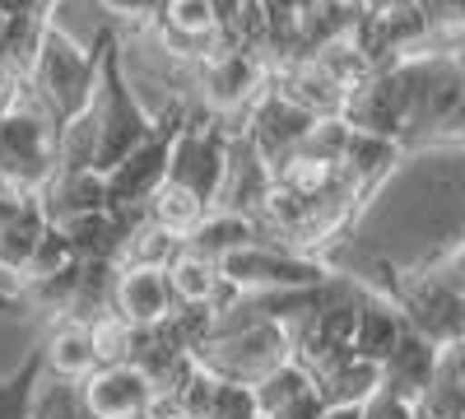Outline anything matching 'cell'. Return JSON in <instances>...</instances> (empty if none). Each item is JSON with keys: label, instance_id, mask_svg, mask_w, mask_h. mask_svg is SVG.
<instances>
[{"label": "cell", "instance_id": "4", "mask_svg": "<svg viewBox=\"0 0 465 419\" xmlns=\"http://www.w3.org/2000/svg\"><path fill=\"white\" fill-rule=\"evenodd\" d=\"M219 275L232 284V294H275V289H312L331 275V265L317 256H302L275 243H252L219 261Z\"/></svg>", "mask_w": 465, "mask_h": 419}, {"label": "cell", "instance_id": "30", "mask_svg": "<svg viewBox=\"0 0 465 419\" xmlns=\"http://www.w3.org/2000/svg\"><path fill=\"white\" fill-rule=\"evenodd\" d=\"M414 419H423V414H414Z\"/></svg>", "mask_w": 465, "mask_h": 419}, {"label": "cell", "instance_id": "31", "mask_svg": "<svg viewBox=\"0 0 465 419\" xmlns=\"http://www.w3.org/2000/svg\"><path fill=\"white\" fill-rule=\"evenodd\" d=\"M256 419H261V414H256Z\"/></svg>", "mask_w": 465, "mask_h": 419}, {"label": "cell", "instance_id": "1", "mask_svg": "<svg viewBox=\"0 0 465 419\" xmlns=\"http://www.w3.org/2000/svg\"><path fill=\"white\" fill-rule=\"evenodd\" d=\"M98 47H103L98 37H94V47L74 43L56 19H47L43 33H37L28 70H24V85H28V98L37 103V112L47 117L52 131L70 126L94 103V89H98Z\"/></svg>", "mask_w": 465, "mask_h": 419}, {"label": "cell", "instance_id": "29", "mask_svg": "<svg viewBox=\"0 0 465 419\" xmlns=\"http://www.w3.org/2000/svg\"><path fill=\"white\" fill-rule=\"evenodd\" d=\"M317 419H359V405H322Z\"/></svg>", "mask_w": 465, "mask_h": 419}, {"label": "cell", "instance_id": "9", "mask_svg": "<svg viewBox=\"0 0 465 419\" xmlns=\"http://www.w3.org/2000/svg\"><path fill=\"white\" fill-rule=\"evenodd\" d=\"M433 368H438V345L405 326L401 340L391 345V354L377 364V387L401 396V401H410V405H419V396H423V387H429Z\"/></svg>", "mask_w": 465, "mask_h": 419}, {"label": "cell", "instance_id": "21", "mask_svg": "<svg viewBox=\"0 0 465 419\" xmlns=\"http://www.w3.org/2000/svg\"><path fill=\"white\" fill-rule=\"evenodd\" d=\"M37 383H43V359H37V350H28V359L10 377H0V419H24Z\"/></svg>", "mask_w": 465, "mask_h": 419}, {"label": "cell", "instance_id": "28", "mask_svg": "<svg viewBox=\"0 0 465 419\" xmlns=\"http://www.w3.org/2000/svg\"><path fill=\"white\" fill-rule=\"evenodd\" d=\"M28 196H33V192H24V186H15L10 177H0V224H5V219H10V214H15V210H19L24 201H28Z\"/></svg>", "mask_w": 465, "mask_h": 419}, {"label": "cell", "instance_id": "7", "mask_svg": "<svg viewBox=\"0 0 465 419\" xmlns=\"http://www.w3.org/2000/svg\"><path fill=\"white\" fill-rule=\"evenodd\" d=\"M270 192H275V173H270V164L252 149L247 135L232 131L228 135V159H223V182H219L214 210L256 219V210L270 201Z\"/></svg>", "mask_w": 465, "mask_h": 419}, {"label": "cell", "instance_id": "8", "mask_svg": "<svg viewBox=\"0 0 465 419\" xmlns=\"http://www.w3.org/2000/svg\"><path fill=\"white\" fill-rule=\"evenodd\" d=\"M163 284H168V298L173 308H201V313H219L223 303H232V284L219 275V265L196 256V252H177L168 265H163Z\"/></svg>", "mask_w": 465, "mask_h": 419}, {"label": "cell", "instance_id": "10", "mask_svg": "<svg viewBox=\"0 0 465 419\" xmlns=\"http://www.w3.org/2000/svg\"><path fill=\"white\" fill-rule=\"evenodd\" d=\"M168 313H173V298H168L163 271H116V284H112L116 322L144 331V326H159Z\"/></svg>", "mask_w": 465, "mask_h": 419}, {"label": "cell", "instance_id": "14", "mask_svg": "<svg viewBox=\"0 0 465 419\" xmlns=\"http://www.w3.org/2000/svg\"><path fill=\"white\" fill-rule=\"evenodd\" d=\"M252 243H261V228H256V219H247V214H223V210H210L196 228L186 234V252H196V256H205V261H223V256H232V252H242V247H252Z\"/></svg>", "mask_w": 465, "mask_h": 419}, {"label": "cell", "instance_id": "13", "mask_svg": "<svg viewBox=\"0 0 465 419\" xmlns=\"http://www.w3.org/2000/svg\"><path fill=\"white\" fill-rule=\"evenodd\" d=\"M43 359V377H61V383H80L98 368V350H94V331L80 322H56L47 331V340L37 345Z\"/></svg>", "mask_w": 465, "mask_h": 419}, {"label": "cell", "instance_id": "15", "mask_svg": "<svg viewBox=\"0 0 465 419\" xmlns=\"http://www.w3.org/2000/svg\"><path fill=\"white\" fill-rule=\"evenodd\" d=\"M460 359H465V340L438 350V368H433L429 387H423V396L414 405L423 419H465V368H460Z\"/></svg>", "mask_w": 465, "mask_h": 419}, {"label": "cell", "instance_id": "16", "mask_svg": "<svg viewBox=\"0 0 465 419\" xmlns=\"http://www.w3.org/2000/svg\"><path fill=\"white\" fill-rule=\"evenodd\" d=\"M43 234H47V214H43L37 192H33L5 224H0V275L24 280V271H28L37 243H43Z\"/></svg>", "mask_w": 465, "mask_h": 419}, {"label": "cell", "instance_id": "19", "mask_svg": "<svg viewBox=\"0 0 465 419\" xmlns=\"http://www.w3.org/2000/svg\"><path fill=\"white\" fill-rule=\"evenodd\" d=\"M205 214H210V210H205L201 201H191L186 192H177V186H168V182L153 186V196L140 205V219L153 224V228H163V234H173L177 243H186V234H191V228H196Z\"/></svg>", "mask_w": 465, "mask_h": 419}, {"label": "cell", "instance_id": "26", "mask_svg": "<svg viewBox=\"0 0 465 419\" xmlns=\"http://www.w3.org/2000/svg\"><path fill=\"white\" fill-rule=\"evenodd\" d=\"M419 410L410 405V401H401V396H391V392H372L363 405H359V419H414Z\"/></svg>", "mask_w": 465, "mask_h": 419}, {"label": "cell", "instance_id": "3", "mask_svg": "<svg viewBox=\"0 0 465 419\" xmlns=\"http://www.w3.org/2000/svg\"><path fill=\"white\" fill-rule=\"evenodd\" d=\"M52 159H56V131L24 89V98H15L0 112V177H10L24 192H37L52 177Z\"/></svg>", "mask_w": 465, "mask_h": 419}, {"label": "cell", "instance_id": "27", "mask_svg": "<svg viewBox=\"0 0 465 419\" xmlns=\"http://www.w3.org/2000/svg\"><path fill=\"white\" fill-rule=\"evenodd\" d=\"M317 414H322V401H317V392H307V396L280 405L275 414H261V419H317Z\"/></svg>", "mask_w": 465, "mask_h": 419}, {"label": "cell", "instance_id": "11", "mask_svg": "<svg viewBox=\"0 0 465 419\" xmlns=\"http://www.w3.org/2000/svg\"><path fill=\"white\" fill-rule=\"evenodd\" d=\"M401 331H405L401 313L381 294L363 289L359 308H354V326H349V354L363 359V364H381L386 354H391V345L401 340Z\"/></svg>", "mask_w": 465, "mask_h": 419}, {"label": "cell", "instance_id": "2", "mask_svg": "<svg viewBox=\"0 0 465 419\" xmlns=\"http://www.w3.org/2000/svg\"><path fill=\"white\" fill-rule=\"evenodd\" d=\"M223 159H228V126L219 117H210V112L191 107L173 135L163 182L186 192L191 201H201L205 210H214L219 182H223Z\"/></svg>", "mask_w": 465, "mask_h": 419}, {"label": "cell", "instance_id": "12", "mask_svg": "<svg viewBox=\"0 0 465 419\" xmlns=\"http://www.w3.org/2000/svg\"><path fill=\"white\" fill-rule=\"evenodd\" d=\"M37 205H43L47 224H65V219L107 210L103 173H52L43 186H37Z\"/></svg>", "mask_w": 465, "mask_h": 419}, {"label": "cell", "instance_id": "5", "mask_svg": "<svg viewBox=\"0 0 465 419\" xmlns=\"http://www.w3.org/2000/svg\"><path fill=\"white\" fill-rule=\"evenodd\" d=\"M312 126H317V117H307L302 107H293L289 98H280L275 89L265 85V94L247 107V117L238 122V135H247L256 155L275 168L280 159H289L293 149L307 140Z\"/></svg>", "mask_w": 465, "mask_h": 419}, {"label": "cell", "instance_id": "18", "mask_svg": "<svg viewBox=\"0 0 465 419\" xmlns=\"http://www.w3.org/2000/svg\"><path fill=\"white\" fill-rule=\"evenodd\" d=\"M177 252H182V243L173 234H163V228L135 219L126 234H122V247H116L112 265H116V271H163Z\"/></svg>", "mask_w": 465, "mask_h": 419}, {"label": "cell", "instance_id": "24", "mask_svg": "<svg viewBox=\"0 0 465 419\" xmlns=\"http://www.w3.org/2000/svg\"><path fill=\"white\" fill-rule=\"evenodd\" d=\"M201 419H256L252 387H238V383H219Z\"/></svg>", "mask_w": 465, "mask_h": 419}, {"label": "cell", "instance_id": "23", "mask_svg": "<svg viewBox=\"0 0 465 419\" xmlns=\"http://www.w3.org/2000/svg\"><path fill=\"white\" fill-rule=\"evenodd\" d=\"M74 261H80V256H74V247L65 243V234L47 224V234H43V243H37V252H33V261H28V271H24V280H19V284H28V280H47V275H61V271H70Z\"/></svg>", "mask_w": 465, "mask_h": 419}, {"label": "cell", "instance_id": "6", "mask_svg": "<svg viewBox=\"0 0 465 419\" xmlns=\"http://www.w3.org/2000/svg\"><path fill=\"white\" fill-rule=\"evenodd\" d=\"M74 396H80V410L89 419H140L153 387L131 364H98L89 377L74 383Z\"/></svg>", "mask_w": 465, "mask_h": 419}, {"label": "cell", "instance_id": "17", "mask_svg": "<svg viewBox=\"0 0 465 419\" xmlns=\"http://www.w3.org/2000/svg\"><path fill=\"white\" fill-rule=\"evenodd\" d=\"M312 392H317L322 405H363L377 392V364L340 354L312 377Z\"/></svg>", "mask_w": 465, "mask_h": 419}, {"label": "cell", "instance_id": "22", "mask_svg": "<svg viewBox=\"0 0 465 419\" xmlns=\"http://www.w3.org/2000/svg\"><path fill=\"white\" fill-rule=\"evenodd\" d=\"M24 419H89L80 410V396H74V383H61V377H43L33 392V405Z\"/></svg>", "mask_w": 465, "mask_h": 419}, {"label": "cell", "instance_id": "25", "mask_svg": "<svg viewBox=\"0 0 465 419\" xmlns=\"http://www.w3.org/2000/svg\"><path fill=\"white\" fill-rule=\"evenodd\" d=\"M98 5L112 24H131V33H144L159 15V0H98Z\"/></svg>", "mask_w": 465, "mask_h": 419}, {"label": "cell", "instance_id": "20", "mask_svg": "<svg viewBox=\"0 0 465 419\" xmlns=\"http://www.w3.org/2000/svg\"><path fill=\"white\" fill-rule=\"evenodd\" d=\"M307 392H312V377H307L293 359H284L280 368H270L261 383H252V405H256V414H275L280 405H289Z\"/></svg>", "mask_w": 465, "mask_h": 419}]
</instances>
